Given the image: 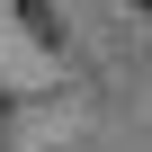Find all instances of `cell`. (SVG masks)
<instances>
[{"mask_svg": "<svg viewBox=\"0 0 152 152\" xmlns=\"http://www.w3.org/2000/svg\"><path fill=\"white\" fill-rule=\"evenodd\" d=\"M18 9H27V27H36V36H45V45H54V36H63V18H54V9H45V0H18Z\"/></svg>", "mask_w": 152, "mask_h": 152, "instance_id": "6da1fadb", "label": "cell"}]
</instances>
